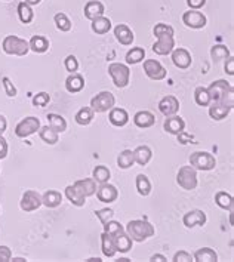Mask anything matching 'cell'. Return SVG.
I'll return each instance as SVG.
<instances>
[{
	"instance_id": "cell-1",
	"label": "cell",
	"mask_w": 234,
	"mask_h": 262,
	"mask_svg": "<svg viewBox=\"0 0 234 262\" xmlns=\"http://www.w3.org/2000/svg\"><path fill=\"white\" fill-rule=\"evenodd\" d=\"M153 33L157 37V42L153 44V52L157 55H169L175 46L173 28L168 24L160 22V24H156Z\"/></svg>"
},
{
	"instance_id": "cell-2",
	"label": "cell",
	"mask_w": 234,
	"mask_h": 262,
	"mask_svg": "<svg viewBox=\"0 0 234 262\" xmlns=\"http://www.w3.org/2000/svg\"><path fill=\"white\" fill-rule=\"evenodd\" d=\"M125 231L129 234V237L133 241H138V243L146 241L147 239L153 237L156 233L154 227L146 219H133V221L128 222Z\"/></svg>"
},
{
	"instance_id": "cell-3",
	"label": "cell",
	"mask_w": 234,
	"mask_h": 262,
	"mask_svg": "<svg viewBox=\"0 0 234 262\" xmlns=\"http://www.w3.org/2000/svg\"><path fill=\"white\" fill-rule=\"evenodd\" d=\"M2 49L8 55L25 57L30 50V44L27 40H24L18 36H6L2 42Z\"/></svg>"
},
{
	"instance_id": "cell-4",
	"label": "cell",
	"mask_w": 234,
	"mask_h": 262,
	"mask_svg": "<svg viewBox=\"0 0 234 262\" xmlns=\"http://www.w3.org/2000/svg\"><path fill=\"white\" fill-rule=\"evenodd\" d=\"M176 182L181 188L191 191L197 187V171L190 165V166H182L179 168L176 174Z\"/></svg>"
},
{
	"instance_id": "cell-5",
	"label": "cell",
	"mask_w": 234,
	"mask_h": 262,
	"mask_svg": "<svg viewBox=\"0 0 234 262\" xmlns=\"http://www.w3.org/2000/svg\"><path fill=\"white\" fill-rule=\"evenodd\" d=\"M190 165L196 171H212L216 166V160L208 151H196L190 155Z\"/></svg>"
},
{
	"instance_id": "cell-6",
	"label": "cell",
	"mask_w": 234,
	"mask_h": 262,
	"mask_svg": "<svg viewBox=\"0 0 234 262\" xmlns=\"http://www.w3.org/2000/svg\"><path fill=\"white\" fill-rule=\"evenodd\" d=\"M116 104V98L111 92H100L97 96H93L90 99V109L93 113H106L111 110Z\"/></svg>"
},
{
	"instance_id": "cell-7",
	"label": "cell",
	"mask_w": 234,
	"mask_h": 262,
	"mask_svg": "<svg viewBox=\"0 0 234 262\" xmlns=\"http://www.w3.org/2000/svg\"><path fill=\"white\" fill-rule=\"evenodd\" d=\"M108 74L111 76L116 87H126L130 79V70L128 66L120 63H113L108 66Z\"/></svg>"
},
{
	"instance_id": "cell-8",
	"label": "cell",
	"mask_w": 234,
	"mask_h": 262,
	"mask_svg": "<svg viewBox=\"0 0 234 262\" xmlns=\"http://www.w3.org/2000/svg\"><path fill=\"white\" fill-rule=\"evenodd\" d=\"M39 129H40V120H39L37 117L30 116V117L22 119V120L17 125V128H15V135H17L18 138H27V136L36 133Z\"/></svg>"
},
{
	"instance_id": "cell-9",
	"label": "cell",
	"mask_w": 234,
	"mask_h": 262,
	"mask_svg": "<svg viewBox=\"0 0 234 262\" xmlns=\"http://www.w3.org/2000/svg\"><path fill=\"white\" fill-rule=\"evenodd\" d=\"M20 206L24 212H33L42 206V196L36 190H27L20 201Z\"/></svg>"
},
{
	"instance_id": "cell-10",
	"label": "cell",
	"mask_w": 234,
	"mask_h": 262,
	"mask_svg": "<svg viewBox=\"0 0 234 262\" xmlns=\"http://www.w3.org/2000/svg\"><path fill=\"white\" fill-rule=\"evenodd\" d=\"M144 73L151 80H163L168 76L166 68L156 60H146L144 61Z\"/></svg>"
},
{
	"instance_id": "cell-11",
	"label": "cell",
	"mask_w": 234,
	"mask_h": 262,
	"mask_svg": "<svg viewBox=\"0 0 234 262\" xmlns=\"http://www.w3.org/2000/svg\"><path fill=\"white\" fill-rule=\"evenodd\" d=\"M182 22L190 27V28H194V30H199V28H203L206 25V17L196 11V9H190L189 12H184L182 15Z\"/></svg>"
},
{
	"instance_id": "cell-12",
	"label": "cell",
	"mask_w": 234,
	"mask_h": 262,
	"mask_svg": "<svg viewBox=\"0 0 234 262\" xmlns=\"http://www.w3.org/2000/svg\"><path fill=\"white\" fill-rule=\"evenodd\" d=\"M206 89H208L212 101H219V99H222V96L225 93H228L230 90H233V86L227 80H215Z\"/></svg>"
},
{
	"instance_id": "cell-13",
	"label": "cell",
	"mask_w": 234,
	"mask_h": 262,
	"mask_svg": "<svg viewBox=\"0 0 234 262\" xmlns=\"http://www.w3.org/2000/svg\"><path fill=\"white\" fill-rule=\"evenodd\" d=\"M159 110L160 113L165 116V117H170V116H175L178 111H179V101L172 96V95H168L165 98L160 99L159 102Z\"/></svg>"
},
{
	"instance_id": "cell-14",
	"label": "cell",
	"mask_w": 234,
	"mask_h": 262,
	"mask_svg": "<svg viewBox=\"0 0 234 262\" xmlns=\"http://www.w3.org/2000/svg\"><path fill=\"white\" fill-rule=\"evenodd\" d=\"M170 54H172V63L175 64V67L185 70L191 66V55L187 49L178 47V49H173Z\"/></svg>"
},
{
	"instance_id": "cell-15",
	"label": "cell",
	"mask_w": 234,
	"mask_h": 262,
	"mask_svg": "<svg viewBox=\"0 0 234 262\" xmlns=\"http://www.w3.org/2000/svg\"><path fill=\"white\" fill-rule=\"evenodd\" d=\"M182 224H184L187 228L205 225V224H206V215H205V212L199 211V209H194V211L187 212V214L182 217Z\"/></svg>"
},
{
	"instance_id": "cell-16",
	"label": "cell",
	"mask_w": 234,
	"mask_h": 262,
	"mask_svg": "<svg viewBox=\"0 0 234 262\" xmlns=\"http://www.w3.org/2000/svg\"><path fill=\"white\" fill-rule=\"evenodd\" d=\"M97 197L100 201L103 203H113L117 200L119 197V191L114 185L108 184V182H104L100 185V188H97Z\"/></svg>"
},
{
	"instance_id": "cell-17",
	"label": "cell",
	"mask_w": 234,
	"mask_h": 262,
	"mask_svg": "<svg viewBox=\"0 0 234 262\" xmlns=\"http://www.w3.org/2000/svg\"><path fill=\"white\" fill-rule=\"evenodd\" d=\"M113 237V241H114V246H116V252H120V253H128L130 249H132V239L129 237V234L123 230Z\"/></svg>"
},
{
	"instance_id": "cell-18",
	"label": "cell",
	"mask_w": 234,
	"mask_h": 262,
	"mask_svg": "<svg viewBox=\"0 0 234 262\" xmlns=\"http://www.w3.org/2000/svg\"><path fill=\"white\" fill-rule=\"evenodd\" d=\"M114 36H116L117 42H119L120 44H123V46L132 44V42H133V39H135L132 30H130L126 24H119V25H116V27H114Z\"/></svg>"
},
{
	"instance_id": "cell-19",
	"label": "cell",
	"mask_w": 234,
	"mask_h": 262,
	"mask_svg": "<svg viewBox=\"0 0 234 262\" xmlns=\"http://www.w3.org/2000/svg\"><path fill=\"white\" fill-rule=\"evenodd\" d=\"M104 15V5L100 2V0H89V2L85 5V17L90 21H93L98 17Z\"/></svg>"
},
{
	"instance_id": "cell-20",
	"label": "cell",
	"mask_w": 234,
	"mask_h": 262,
	"mask_svg": "<svg viewBox=\"0 0 234 262\" xmlns=\"http://www.w3.org/2000/svg\"><path fill=\"white\" fill-rule=\"evenodd\" d=\"M165 131L170 135H178L181 132H184L185 129V122L179 117V116H170L165 120V125H163Z\"/></svg>"
},
{
	"instance_id": "cell-21",
	"label": "cell",
	"mask_w": 234,
	"mask_h": 262,
	"mask_svg": "<svg viewBox=\"0 0 234 262\" xmlns=\"http://www.w3.org/2000/svg\"><path fill=\"white\" fill-rule=\"evenodd\" d=\"M85 197H90L97 193V181L93 178H85V179H79L73 184Z\"/></svg>"
},
{
	"instance_id": "cell-22",
	"label": "cell",
	"mask_w": 234,
	"mask_h": 262,
	"mask_svg": "<svg viewBox=\"0 0 234 262\" xmlns=\"http://www.w3.org/2000/svg\"><path fill=\"white\" fill-rule=\"evenodd\" d=\"M132 153H133V160H135V163L141 165V166H146V165L151 160V157H153L151 148L147 147V145H139V147H136Z\"/></svg>"
},
{
	"instance_id": "cell-23",
	"label": "cell",
	"mask_w": 234,
	"mask_h": 262,
	"mask_svg": "<svg viewBox=\"0 0 234 262\" xmlns=\"http://www.w3.org/2000/svg\"><path fill=\"white\" fill-rule=\"evenodd\" d=\"M231 110L233 109L228 107V106H225V104H222L219 101H213L212 106L209 107V116L213 120H222V119H225L230 114Z\"/></svg>"
},
{
	"instance_id": "cell-24",
	"label": "cell",
	"mask_w": 234,
	"mask_h": 262,
	"mask_svg": "<svg viewBox=\"0 0 234 262\" xmlns=\"http://www.w3.org/2000/svg\"><path fill=\"white\" fill-rule=\"evenodd\" d=\"M133 123L135 126L141 128V129H147V128H151L154 123H156V117L153 113L150 111H138L135 116H133Z\"/></svg>"
},
{
	"instance_id": "cell-25",
	"label": "cell",
	"mask_w": 234,
	"mask_h": 262,
	"mask_svg": "<svg viewBox=\"0 0 234 262\" xmlns=\"http://www.w3.org/2000/svg\"><path fill=\"white\" fill-rule=\"evenodd\" d=\"M85 87V79L79 73H71L65 80V89L70 93H77Z\"/></svg>"
},
{
	"instance_id": "cell-26",
	"label": "cell",
	"mask_w": 234,
	"mask_h": 262,
	"mask_svg": "<svg viewBox=\"0 0 234 262\" xmlns=\"http://www.w3.org/2000/svg\"><path fill=\"white\" fill-rule=\"evenodd\" d=\"M108 120L113 126H117V128H122L125 126L128 122H129V114L126 110L123 109H111L110 110V114H108Z\"/></svg>"
},
{
	"instance_id": "cell-27",
	"label": "cell",
	"mask_w": 234,
	"mask_h": 262,
	"mask_svg": "<svg viewBox=\"0 0 234 262\" xmlns=\"http://www.w3.org/2000/svg\"><path fill=\"white\" fill-rule=\"evenodd\" d=\"M61 203H63V194L60 191L49 190V191H46L42 196V204H44L46 207H49V209L58 207Z\"/></svg>"
},
{
	"instance_id": "cell-28",
	"label": "cell",
	"mask_w": 234,
	"mask_h": 262,
	"mask_svg": "<svg viewBox=\"0 0 234 262\" xmlns=\"http://www.w3.org/2000/svg\"><path fill=\"white\" fill-rule=\"evenodd\" d=\"M28 44H30V50L36 52V54H44L49 49V40L44 36H33Z\"/></svg>"
},
{
	"instance_id": "cell-29",
	"label": "cell",
	"mask_w": 234,
	"mask_h": 262,
	"mask_svg": "<svg viewBox=\"0 0 234 262\" xmlns=\"http://www.w3.org/2000/svg\"><path fill=\"white\" fill-rule=\"evenodd\" d=\"M193 258L196 262H216L218 261L216 252L211 247H202V249L196 250Z\"/></svg>"
},
{
	"instance_id": "cell-30",
	"label": "cell",
	"mask_w": 234,
	"mask_h": 262,
	"mask_svg": "<svg viewBox=\"0 0 234 262\" xmlns=\"http://www.w3.org/2000/svg\"><path fill=\"white\" fill-rule=\"evenodd\" d=\"M65 197H67L74 206H77V207H82V206H85V203H86V197H85L74 185H68V187L65 188Z\"/></svg>"
},
{
	"instance_id": "cell-31",
	"label": "cell",
	"mask_w": 234,
	"mask_h": 262,
	"mask_svg": "<svg viewBox=\"0 0 234 262\" xmlns=\"http://www.w3.org/2000/svg\"><path fill=\"white\" fill-rule=\"evenodd\" d=\"M46 119H48V122H49V128H52L55 132L63 133V132L67 131V122L63 116L55 114V113H49L48 116H46Z\"/></svg>"
},
{
	"instance_id": "cell-32",
	"label": "cell",
	"mask_w": 234,
	"mask_h": 262,
	"mask_svg": "<svg viewBox=\"0 0 234 262\" xmlns=\"http://www.w3.org/2000/svg\"><path fill=\"white\" fill-rule=\"evenodd\" d=\"M111 30V21L108 18H106L104 15L103 17H98L92 21V31L97 33V34H106Z\"/></svg>"
},
{
	"instance_id": "cell-33",
	"label": "cell",
	"mask_w": 234,
	"mask_h": 262,
	"mask_svg": "<svg viewBox=\"0 0 234 262\" xmlns=\"http://www.w3.org/2000/svg\"><path fill=\"white\" fill-rule=\"evenodd\" d=\"M101 249H103L104 256H107V258H113L116 255V246H114L113 237L110 234H107L106 231L101 234Z\"/></svg>"
},
{
	"instance_id": "cell-34",
	"label": "cell",
	"mask_w": 234,
	"mask_h": 262,
	"mask_svg": "<svg viewBox=\"0 0 234 262\" xmlns=\"http://www.w3.org/2000/svg\"><path fill=\"white\" fill-rule=\"evenodd\" d=\"M39 135H40V138H42L43 142L49 144V145H54V144L58 142V132H55V131H54L52 128H49V126H43V128L40 126Z\"/></svg>"
},
{
	"instance_id": "cell-35",
	"label": "cell",
	"mask_w": 234,
	"mask_h": 262,
	"mask_svg": "<svg viewBox=\"0 0 234 262\" xmlns=\"http://www.w3.org/2000/svg\"><path fill=\"white\" fill-rule=\"evenodd\" d=\"M194 101H196L197 106H200V107H209L212 99H211V95H209L208 89L203 87V86H199L194 90Z\"/></svg>"
},
{
	"instance_id": "cell-36",
	"label": "cell",
	"mask_w": 234,
	"mask_h": 262,
	"mask_svg": "<svg viewBox=\"0 0 234 262\" xmlns=\"http://www.w3.org/2000/svg\"><path fill=\"white\" fill-rule=\"evenodd\" d=\"M92 119H93V110H92L90 107H83V109H80V110L76 113V116H74L76 123L80 125V126H87V125L92 122Z\"/></svg>"
},
{
	"instance_id": "cell-37",
	"label": "cell",
	"mask_w": 234,
	"mask_h": 262,
	"mask_svg": "<svg viewBox=\"0 0 234 262\" xmlns=\"http://www.w3.org/2000/svg\"><path fill=\"white\" fill-rule=\"evenodd\" d=\"M135 185H136V190H138V193L141 194V196H149L150 193H151V182H150V179L146 176V175H138L136 176V179H135Z\"/></svg>"
},
{
	"instance_id": "cell-38",
	"label": "cell",
	"mask_w": 234,
	"mask_h": 262,
	"mask_svg": "<svg viewBox=\"0 0 234 262\" xmlns=\"http://www.w3.org/2000/svg\"><path fill=\"white\" fill-rule=\"evenodd\" d=\"M215 203L225 211H231L233 209V196L225 191H218L215 194Z\"/></svg>"
},
{
	"instance_id": "cell-39",
	"label": "cell",
	"mask_w": 234,
	"mask_h": 262,
	"mask_svg": "<svg viewBox=\"0 0 234 262\" xmlns=\"http://www.w3.org/2000/svg\"><path fill=\"white\" fill-rule=\"evenodd\" d=\"M18 17H20V21L22 24H30L34 18V14H33V9L30 5H27L25 2H21L18 5Z\"/></svg>"
},
{
	"instance_id": "cell-40",
	"label": "cell",
	"mask_w": 234,
	"mask_h": 262,
	"mask_svg": "<svg viewBox=\"0 0 234 262\" xmlns=\"http://www.w3.org/2000/svg\"><path fill=\"white\" fill-rule=\"evenodd\" d=\"M135 163L133 160V153L130 150H123L117 157V166L120 169H129Z\"/></svg>"
},
{
	"instance_id": "cell-41",
	"label": "cell",
	"mask_w": 234,
	"mask_h": 262,
	"mask_svg": "<svg viewBox=\"0 0 234 262\" xmlns=\"http://www.w3.org/2000/svg\"><path fill=\"white\" fill-rule=\"evenodd\" d=\"M146 58V50L143 47H132L126 54L128 64H138Z\"/></svg>"
},
{
	"instance_id": "cell-42",
	"label": "cell",
	"mask_w": 234,
	"mask_h": 262,
	"mask_svg": "<svg viewBox=\"0 0 234 262\" xmlns=\"http://www.w3.org/2000/svg\"><path fill=\"white\" fill-rule=\"evenodd\" d=\"M211 57L213 61H222L230 57V49L224 44H215L211 49Z\"/></svg>"
},
{
	"instance_id": "cell-43",
	"label": "cell",
	"mask_w": 234,
	"mask_h": 262,
	"mask_svg": "<svg viewBox=\"0 0 234 262\" xmlns=\"http://www.w3.org/2000/svg\"><path fill=\"white\" fill-rule=\"evenodd\" d=\"M93 179H95L97 182H100V184H104V182H108V179H110V176H111V174H110V169L107 168V166H97L95 169H93Z\"/></svg>"
},
{
	"instance_id": "cell-44",
	"label": "cell",
	"mask_w": 234,
	"mask_h": 262,
	"mask_svg": "<svg viewBox=\"0 0 234 262\" xmlns=\"http://www.w3.org/2000/svg\"><path fill=\"white\" fill-rule=\"evenodd\" d=\"M55 25L60 31H70L71 30V21L68 20V17L63 12H58L54 18Z\"/></svg>"
},
{
	"instance_id": "cell-45",
	"label": "cell",
	"mask_w": 234,
	"mask_h": 262,
	"mask_svg": "<svg viewBox=\"0 0 234 262\" xmlns=\"http://www.w3.org/2000/svg\"><path fill=\"white\" fill-rule=\"evenodd\" d=\"M51 101V96L49 93L46 92H39L37 95L33 96V106L34 107H46Z\"/></svg>"
},
{
	"instance_id": "cell-46",
	"label": "cell",
	"mask_w": 234,
	"mask_h": 262,
	"mask_svg": "<svg viewBox=\"0 0 234 262\" xmlns=\"http://www.w3.org/2000/svg\"><path fill=\"white\" fill-rule=\"evenodd\" d=\"M123 230H125V227H123L120 222L113 221V219H110L107 224H104V231H106L107 234H110V236H114V234H117V233H120V231H123Z\"/></svg>"
},
{
	"instance_id": "cell-47",
	"label": "cell",
	"mask_w": 234,
	"mask_h": 262,
	"mask_svg": "<svg viewBox=\"0 0 234 262\" xmlns=\"http://www.w3.org/2000/svg\"><path fill=\"white\" fill-rule=\"evenodd\" d=\"M95 215H97V218L101 221V224L104 225V224H107L110 219H113V217H114V211H113V209L106 207V209H100V211H97Z\"/></svg>"
},
{
	"instance_id": "cell-48",
	"label": "cell",
	"mask_w": 234,
	"mask_h": 262,
	"mask_svg": "<svg viewBox=\"0 0 234 262\" xmlns=\"http://www.w3.org/2000/svg\"><path fill=\"white\" fill-rule=\"evenodd\" d=\"M64 66H65V70L70 73H76L79 70V61L74 55H68L64 61Z\"/></svg>"
},
{
	"instance_id": "cell-49",
	"label": "cell",
	"mask_w": 234,
	"mask_h": 262,
	"mask_svg": "<svg viewBox=\"0 0 234 262\" xmlns=\"http://www.w3.org/2000/svg\"><path fill=\"white\" fill-rule=\"evenodd\" d=\"M2 83H3V87H5V92L9 98H15L17 96V87L14 86V83L9 80V77H2Z\"/></svg>"
},
{
	"instance_id": "cell-50",
	"label": "cell",
	"mask_w": 234,
	"mask_h": 262,
	"mask_svg": "<svg viewBox=\"0 0 234 262\" xmlns=\"http://www.w3.org/2000/svg\"><path fill=\"white\" fill-rule=\"evenodd\" d=\"M191 261H194L193 255H190L185 250H179L173 255V262H191Z\"/></svg>"
},
{
	"instance_id": "cell-51",
	"label": "cell",
	"mask_w": 234,
	"mask_h": 262,
	"mask_svg": "<svg viewBox=\"0 0 234 262\" xmlns=\"http://www.w3.org/2000/svg\"><path fill=\"white\" fill-rule=\"evenodd\" d=\"M12 259V250L8 246H0V262H9Z\"/></svg>"
},
{
	"instance_id": "cell-52",
	"label": "cell",
	"mask_w": 234,
	"mask_h": 262,
	"mask_svg": "<svg viewBox=\"0 0 234 262\" xmlns=\"http://www.w3.org/2000/svg\"><path fill=\"white\" fill-rule=\"evenodd\" d=\"M6 155H8V142L2 135H0V160H3Z\"/></svg>"
},
{
	"instance_id": "cell-53",
	"label": "cell",
	"mask_w": 234,
	"mask_h": 262,
	"mask_svg": "<svg viewBox=\"0 0 234 262\" xmlns=\"http://www.w3.org/2000/svg\"><path fill=\"white\" fill-rule=\"evenodd\" d=\"M187 5L190 6V9L199 11L200 8H203L206 5V0H187Z\"/></svg>"
},
{
	"instance_id": "cell-54",
	"label": "cell",
	"mask_w": 234,
	"mask_h": 262,
	"mask_svg": "<svg viewBox=\"0 0 234 262\" xmlns=\"http://www.w3.org/2000/svg\"><path fill=\"white\" fill-rule=\"evenodd\" d=\"M224 70L225 73H228L230 76H234V58L233 57H228L227 58V63L224 66Z\"/></svg>"
},
{
	"instance_id": "cell-55",
	"label": "cell",
	"mask_w": 234,
	"mask_h": 262,
	"mask_svg": "<svg viewBox=\"0 0 234 262\" xmlns=\"http://www.w3.org/2000/svg\"><path fill=\"white\" fill-rule=\"evenodd\" d=\"M176 136H178V141H179L181 144H189L190 141H193V136L187 135L185 132H181V133H178Z\"/></svg>"
},
{
	"instance_id": "cell-56",
	"label": "cell",
	"mask_w": 234,
	"mask_h": 262,
	"mask_svg": "<svg viewBox=\"0 0 234 262\" xmlns=\"http://www.w3.org/2000/svg\"><path fill=\"white\" fill-rule=\"evenodd\" d=\"M6 128H8V122H6V117L0 114V135H3L6 132Z\"/></svg>"
},
{
	"instance_id": "cell-57",
	"label": "cell",
	"mask_w": 234,
	"mask_h": 262,
	"mask_svg": "<svg viewBox=\"0 0 234 262\" xmlns=\"http://www.w3.org/2000/svg\"><path fill=\"white\" fill-rule=\"evenodd\" d=\"M150 261H153V262H156V261H157V262H165V261H168V259H166L163 255L156 253V255H153V256H151V259H150Z\"/></svg>"
},
{
	"instance_id": "cell-58",
	"label": "cell",
	"mask_w": 234,
	"mask_h": 262,
	"mask_svg": "<svg viewBox=\"0 0 234 262\" xmlns=\"http://www.w3.org/2000/svg\"><path fill=\"white\" fill-rule=\"evenodd\" d=\"M40 2H42V0H25V3L30 5V6H36V5H39Z\"/></svg>"
},
{
	"instance_id": "cell-59",
	"label": "cell",
	"mask_w": 234,
	"mask_h": 262,
	"mask_svg": "<svg viewBox=\"0 0 234 262\" xmlns=\"http://www.w3.org/2000/svg\"><path fill=\"white\" fill-rule=\"evenodd\" d=\"M87 262H101V259L100 258H90V259H87Z\"/></svg>"
},
{
	"instance_id": "cell-60",
	"label": "cell",
	"mask_w": 234,
	"mask_h": 262,
	"mask_svg": "<svg viewBox=\"0 0 234 262\" xmlns=\"http://www.w3.org/2000/svg\"><path fill=\"white\" fill-rule=\"evenodd\" d=\"M12 261H15V262H25V259H24V258H14Z\"/></svg>"
},
{
	"instance_id": "cell-61",
	"label": "cell",
	"mask_w": 234,
	"mask_h": 262,
	"mask_svg": "<svg viewBox=\"0 0 234 262\" xmlns=\"http://www.w3.org/2000/svg\"><path fill=\"white\" fill-rule=\"evenodd\" d=\"M120 262H129V259L128 258H122V259H119Z\"/></svg>"
}]
</instances>
